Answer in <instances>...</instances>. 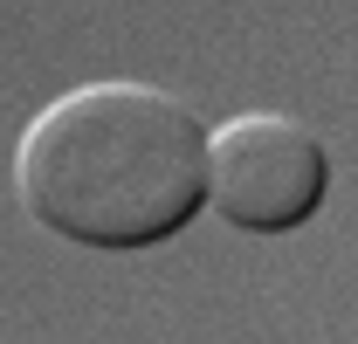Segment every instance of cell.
<instances>
[{"mask_svg":"<svg viewBox=\"0 0 358 344\" xmlns=\"http://www.w3.org/2000/svg\"><path fill=\"white\" fill-rule=\"evenodd\" d=\"M331 186L324 138L282 110H241L207 131V200L227 227L248 234H289L317 214Z\"/></svg>","mask_w":358,"mask_h":344,"instance_id":"cell-2","label":"cell"},{"mask_svg":"<svg viewBox=\"0 0 358 344\" xmlns=\"http://www.w3.org/2000/svg\"><path fill=\"white\" fill-rule=\"evenodd\" d=\"M28 214L83 248H152L207 200V131L159 83H83L14 152Z\"/></svg>","mask_w":358,"mask_h":344,"instance_id":"cell-1","label":"cell"}]
</instances>
